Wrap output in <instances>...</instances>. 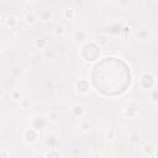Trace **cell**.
<instances>
[{
	"mask_svg": "<svg viewBox=\"0 0 158 158\" xmlns=\"http://www.w3.org/2000/svg\"><path fill=\"white\" fill-rule=\"evenodd\" d=\"M102 48L99 47L94 41L84 42L80 47L79 56L85 63H95L101 58Z\"/></svg>",
	"mask_w": 158,
	"mask_h": 158,
	"instance_id": "1",
	"label": "cell"
},
{
	"mask_svg": "<svg viewBox=\"0 0 158 158\" xmlns=\"http://www.w3.org/2000/svg\"><path fill=\"white\" fill-rule=\"evenodd\" d=\"M138 85L143 90H151L157 86V77L153 72H143L138 77Z\"/></svg>",
	"mask_w": 158,
	"mask_h": 158,
	"instance_id": "2",
	"label": "cell"
},
{
	"mask_svg": "<svg viewBox=\"0 0 158 158\" xmlns=\"http://www.w3.org/2000/svg\"><path fill=\"white\" fill-rule=\"evenodd\" d=\"M38 138H40V131H37V130H35V128H32V127L26 128V130L23 131V133H22V139H23V142L27 143V144H33V143H36V142L38 141Z\"/></svg>",
	"mask_w": 158,
	"mask_h": 158,
	"instance_id": "3",
	"label": "cell"
},
{
	"mask_svg": "<svg viewBox=\"0 0 158 158\" xmlns=\"http://www.w3.org/2000/svg\"><path fill=\"white\" fill-rule=\"evenodd\" d=\"M47 126V117L42 116V115H33L30 118V127L37 130V131H42L44 127Z\"/></svg>",
	"mask_w": 158,
	"mask_h": 158,
	"instance_id": "4",
	"label": "cell"
},
{
	"mask_svg": "<svg viewBox=\"0 0 158 158\" xmlns=\"http://www.w3.org/2000/svg\"><path fill=\"white\" fill-rule=\"evenodd\" d=\"M74 89L80 95H88L90 93V83L88 79H79L74 83Z\"/></svg>",
	"mask_w": 158,
	"mask_h": 158,
	"instance_id": "5",
	"label": "cell"
},
{
	"mask_svg": "<svg viewBox=\"0 0 158 158\" xmlns=\"http://www.w3.org/2000/svg\"><path fill=\"white\" fill-rule=\"evenodd\" d=\"M142 151L146 156L148 157H153V158H157L158 157V148L157 146L153 143V142H148L146 143L143 147H142Z\"/></svg>",
	"mask_w": 158,
	"mask_h": 158,
	"instance_id": "6",
	"label": "cell"
},
{
	"mask_svg": "<svg viewBox=\"0 0 158 158\" xmlns=\"http://www.w3.org/2000/svg\"><path fill=\"white\" fill-rule=\"evenodd\" d=\"M70 112H72V116L78 118V120H81L85 115V109L81 104H74L70 109Z\"/></svg>",
	"mask_w": 158,
	"mask_h": 158,
	"instance_id": "7",
	"label": "cell"
},
{
	"mask_svg": "<svg viewBox=\"0 0 158 158\" xmlns=\"http://www.w3.org/2000/svg\"><path fill=\"white\" fill-rule=\"evenodd\" d=\"M4 22H5V26L7 28H16L19 26V17L16 15H14V14H9L5 17Z\"/></svg>",
	"mask_w": 158,
	"mask_h": 158,
	"instance_id": "8",
	"label": "cell"
},
{
	"mask_svg": "<svg viewBox=\"0 0 158 158\" xmlns=\"http://www.w3.org/2000/svg\"><path fill=\"white\" fill-rule=\"evenodd\" d=\"M22 20H23V22H25L26 25H30V26H31V25H35V23L37 22L38 16H37L33 11H27V12L23 14Z\"/></svg>",
	"mask_w": 158,
	"mask_h": 158,
	"instance_id": "9",
	"label": "cell"
},
{
	"mask_svg": "<svg viewBox=\"0 0 158 158\" xmlns=\"http://www.w3.org/2000/svg\"><path fill=\"white\" fill-rule=\"evenodd\" d=\"M122 114H123V116H125L126 118H135V117L138 115V110H137L136 106L128 105V106H126V107L122 110Z\"/></svg>",
	"mask_w": 158,
	"mask_h": 158,
	"instance_id": "10",
	"label": "cell"
},
{
	"mask_svg": "<svg viewBox=\"0 0 158 158\" xmlns=\"http://www.w3.org/2000/svg\"><path fill=\"white\" fill-rule=\"evenodd\" d=\"M94 42H95L99 47L104 48V47L107 46V43H109V37H107V35H105V33H99V35L95 36Z\"/></svg>",
	"mask_w": 158,
	"mask_h": 158,
	"instance_id": "11",
	"label": "cell"
},
{
	"mask_svg": "<svg viewBox=\"0 0 158 158\" xmlns=\"http://www.w3.org/2000/svg\"><path fill=\"white\" fill-rule=\"evenodd\" d=\"M38 17H40V20L43 21V22H48V21H52V20H53V14H52L51 10L44 9V10H42V11L40 12Z\"/></svg>",
	"mask_w": 158,
	"mask_h": 158,
	"instance_id": "12",
	"label": "cell"
},
{
	"mask_svg": "<svg viewBox=\"0 0 158 158\" xmlns=\"http://www.w3.org/2000/svg\"><path fill=\"white\" fill-rule=\"evenodd\" d=\"M62 16L64 20H74L75 19V10L73 7H65L63 11H62Z\"/></svg>",
	"mask_w": 158,
	"mask_h": 158,
	"instance_id": "13",
	"label": "cell"
},
{
	"mask_svg": "<svg viewBox=\"0 0 158 158\" xmlns=\"http://www.w3.org/2000/svg\"><path fill=\"white\" fill-rule=\"evenodd\" d=\"M47 121L51 123H58L59 122V112L56 110H51L47 114Z\"/></svg>",
	"mask_w": 158,
	"mask_h": 158,
	"instance_id": "14",
	"label": "cell"
},
{
	"mask_svg": "<svg viewBox=\"0 0 158 158\" xmlns=\"http://www.w3.org/2000/svg\"><path fill=\"white\" fill-rule=\"evenodd\" d=\"M62 157H63L62 152L57 148H51L44 153V158H62Z\"/></svg>",
	"mask_w": 158,
	"mask_h": 158,
	"instance_id": "15",
	"label": "cell"
},
{
	"mask_svg": "<svg viewBox=\"0 0 158 158\" xmlns=\"http://www.w3.org/2000/svg\"><path fill=\"white\" fill-rule=\"evenodd\" d=\"M52 33L54 36H57V37H60V36H63L65 33V27L63 25H60V23H56L52 27Z\"/></svg>",
	"mask_w": 158,
	"mask_h": 158,
	"instance_id": "16",
	"label": "cell"
},
{
	"mask_svg": "<svg viewBox=\"0 0 158 158\" xmlns=\"http://www.w3.org/2000/svg\"><path fill=\"white\" fill-rule=\"evenodd\" d=\"M132 27L131 26H123V27H121V30L118 31V36L121 37V38H123V40H126V38H128L131 35H132Z\"/></svg>",
	"mask_w": 158,
	"mask_h": 158,
	"instance_id": "17",
	"label": "cell"
},
{
	"mask_svg": "<svg viewBox=\"0 0 158 158\" xmlns=\"http://www.w3.org/2000/svg\"><path fill=\"white\" fill-rule=\"evenodd\" d=\"M47 40L46 38H43V37H38V38H36L35 41H33V46H35V48H37V49H44L46 47H47Z\"/></svg>",
	"mask_w": 158,
	"mask_h": 158,
	"instance_id": "18",
	"label": "cell"
},
{
	"mask_svg": "<svg viewBox=\"0 0 158 158\" xmlns=\"http://www.w3.org/2000/svg\"><path fill=\"white\" fill-rule=\"evenodd\" d=\"M57 142H58V139H57V137L54 135H47V137L44 139L46 146H48L49 148H54L56 144H57Z\"/></svg>",
	"mask_w": 158,
	"mask_h": 158,
	"instance_id": "19",
	"label": "cell"
},
{
	"mask_svg": "<svg viewBox=\"0 0 158 158\" xmlns=\"http://www.w3.org/2000/svg\"><path fill=\"white\" fill-rule=\"evenodd\" d=\"M42 57L44 58V59H48V60H51V59H54V57H56V52L52 49V48H44V49H42Z\"/></svg>",
	"mask_w": 158,
	"mask_h": 158,
	"instance_id": "20",
	"label": "cell"
},
{
	"mask_svg": "<svg viewBox=\"0 0 158 158\" xmlns=\"http://www.w3.org/2000/svg\"><path fill=\"white\" fill-rule=\"evenodd\" d=\"M148 91H149V100H151V102L153 105H157L158 104V89H157V86L152 88Z\"/></svg>",
	"mask_w": 158,
	"mask_h": 158,
	"instance_id": "21",
	"label": "cell"
},
{
	"mask_svg": "<svg viewBox=\"0 0 158 158\" xmlns=\"http://www.w3.org/2000/svg\"><path fill=\"white\" fill-rule=\"evenodd\" d=\"M79 128H80V131L84 132V133L89 132V130H90V123H89V121L81 118L80 122H79Z\"/></svg>",
	"mask_w": 158,
	"mask_h": 158,
	"instance_id": "22",
	"label": "cell"
},
{
	"mask_svg": "<svg viewBox=\"0 0 158 158\" xmlns=\"http://www.w3.org/2000/svg\"><path fill=\"white\" fill-rule=\"evenodd\" d=\"M31 105H32V102H31L30 99H27V98H21V99H20V106H21L22 109L27 110V109L31 107Z\"/></svg>",
	"mask_w": 158,
	"mask_h": 158,
	"instance_id": "23",
	"label": "cell"
},
{
	"mask_svg": "<svg viewBox=\"0 0 158 158\" xmlns=\"http://www.w3.org/2000/svg\"><path fill=\"white\" fill-rule=\"evenodd\" d=\"M117 137V132L115 128H109L106 132H105V138L106 139H115Z\"/></svg>",
	"mask_w": 158,
	"mask_h": 158,
	"instance_id": "24",
	"label": "cell"
},
{
	"mask_svg": "<svg viewBox=\"0 0 158 158\" xmlns=\"http://www.w3.org/2000/svg\"><path fill=\"white\" fill-rule=\"evenodd\" d=\"M139 142V136H138V133L137 132H132L131 135H130V137H128V143H131V144H137Z\"/></svg>",
	"mask_w": 158,
	"mask_h": 158,
	"instance_id": "25",
	"label": "cell"
},
{
	"mask_svg": "<svg viewBox=\"0 0 158 158\" xmlns=\"http://www.w3.org/2000/svg\"><path fill=\"white\" fill-rule=\"evenodd\" d=\"M10 95H11V99L15 100V101H20V99H21V91L20 90H16L15 89V90L11 91Z\"/></svg>",
	"mask_w": 158,
	"mask_h": 158,
	"instance_id": "26",
	"label": "cell"
},
{
	"mask_svg": "<svg viewBox=\"0 0 158 158\" xmlns=\"http://www.w3.org/2000/svg\"><path fill=\"white\" fill-rule=\"evenodd\" d=\"M21 74H22V69H21L20 67H14V68L11 69V75H12V77L17 78V77H20Z\"/></svg>",
	"mask_w": 158,
	"mask_h": 158,
	"instance_id": "27",
	"label": "cell"
},
{
	"mask_svg": "<svg viewBox=\"0 0 158 158\" xmlns=\"http://www.w3.org/2000/svg\"><path fill=\"white\" fill-rule=\"evenodd\" d=\"M9 156H10V152H9L6 148L0 149V158H6V157H9Z\"/></svg>",
	"mask_w": 158,
	"mask_h": 158,
	"instance_id": "28",
	"label": "cell"
},
{
	"mask_svg": "<svg viewBox=\"0 0 158 158\" xmlns=\"http://www.w3.org/2000/svg\"><path fill=\"white\" fill-rule=\"evenodd\" d=\"M89 157H90V158H102V157H104V154H102V153H100V152H98V153L90 154Z\"/></svg>",
	"mask_w": 158,
	"mask_h": 158,
	"instance_id": "29",
	"label": "cell"
},
{
	"mask_svg": "<svg viewBox=\"0 0 158 158\" xmlns=\"http://www.w3.org/2000/svg\"><path fill=\"white\" fill-rule=\"evenodd\" d=\"M4 95H5L4 88H2V86H0V99H1V98H4Z\"/></svg>",
	"mask_w": 158,
	"mask_h": 158,
	"instance_id": "30",
	"label": "cell"
},
{
	"mask_svg": "<svg viewBox=\"0 0 158 158\" xmlns=\"http://www.w3.org/2000/svg\"><path fill=\"white\" fill-rule=\"evenodd\" d=\"M32 0H20V2L21 4H23V5H27V4H30Z\"/></svg>",
	"mask_w": 158,
	"mask_h": 158,
	"instance_id": "31",
	"label": "cell"
},
{
	"mask_svg": "<svg viewBox=\"0 0 158 158\" xmlns=\"http://www.w3.org/2000/svg\"><path fill=\"white\" fill-rule=\"evenodd\" d=\"M78 153H79V151L75 148V149H74V154H78Z\"/></svg>",
	"mask_w": 158,
	"mask_h": 158,
	"instance_id": "32",
	"label": "cell"
},
{
	"mask_svg": "<svg viewBox=\"0 0 158 158\" xmlns=\"http://www.w3.org/2000/svg\"><path fill=\"white\" fill-rule=\"evenodd\" d=\"M1 51H2V46H1V42H0V53H1Z\"/></svg>",
	"mask_w": 158,
	"mask_h": 158,
	"instance_id": "33",
	"label": "cell"
},
{
	"mask_svg": "<svg viewBox=\"0 0 158 158\" xmlns=\"http://www.w3.org/2000/svg\"><path fill=\"white\" fill-rule=\"evenodd\" d=\"M77 1H84V0H77Z\"/></svg>",
	"mask_w": 158,
	"mask_h": 158,
	"instance_id": "34",
	"label": "cell"
}]
</instances>
